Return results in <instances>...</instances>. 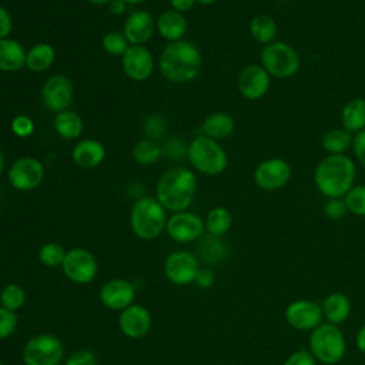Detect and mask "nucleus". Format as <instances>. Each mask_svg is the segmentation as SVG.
<instances>
[{
	"instance_id": "nucleus-1",
	"label": "nucleus",
	"mask_w": 365,
	"mask_h": 365,
	"mask_svg": "<svg viewBox=\"0 0 365 365\" xmlns=\"http://www.w3.org/2000/svg\"><path fill=\"white\" fill-rule=\"evenodd\" d=\"M202 54L200 48L188 40L167 43L158 58L161 76L170 83L184 84L200 76Z\"/></svg>"
},
{
	"instance_id": "nucleus-2",
	"label": "nucleus",
	"mask_w": 365,
	"mask_h": 365,
	"mask_svg": "<svg viewBox=\"0 0 365 365\" xmlns=\"http://www.w3.org/2000/svg\"><path fill=\"white\" fill-rule=\"evenodd\" d=\"M356 165L346 154H328L314 170L317 190L327 198H344L355 185Z\"/></svg>"
},
{
	"instance_id": "nucleus-3",
	"label": "nucleus",
	"mask_w": 365,
	"mask_h": 365,
	"mask_svg": "<svg viewBox=\"0 0 365 365\" xmlns=\"http://www.w3.org/2000/svg\"><path fill=\"white\" fill-rule=\"evenodd\" d=\"M197 187L198 180L191 168L174 167L158 178L155 198L167 211H187L194 201Z\"/></svg>"
},
{
	"instance_id": "nucleus-4",
	"label": "nucleus",
	"mask_w": 365,
	"mask_h": 365,
	"mask_svg": "<svg viewBox=\"0 0 365 365\" xmlns=\"http://www.w3.org/2000/svg\"><path fill=\"white\" fill-rule=\"evenodd\" d=\"M167 210L155 197L138 198L130 211V227L140 240L151 241L158 238L167 225Z\"/></svg>"
},
{
	"instance_id": "nucleus-5",
	"label": "nucleus",
	"mask_w": 365,
	"mask_h": 365,
	"mask_svg": "<svg viewBox=\"0 0 365 365\" xmlns=\"http://www.w3.org/2000/svg\"><path fill=\"white\" fill-rule=\"evenodd\" d=\"M185 157L191 167L204 175H220L228 165V155L224 147L204 134L188 143Z\"/></svg>"
},
{
	"instance_id": "nucleus-6",
	"label": "nucleus",
	"mask_w": 365,
	"mask_h": 365,
	"mask_svg": "<svg viewBox=\"0 0 365 365\" xmlns=\"http://www.w3.org/2000/svg\"><path fill=\"white\" fill-rule=\"evenodd\" d=\"M309 352L317 361L325 365L338 364L346 351L344 332L338 325L322 322L309 334Z\"/></svg>"
},
{
	"instance_id": "nucleus-7",
	"label": "nucleus",
	"mask_w": 365,
	"mask_h": 365,
	"mask_svg": "<svg viewBox=\"0 0 365 365\" xmlns=\"http://www.w3.org/2000/svg\"><path fill=\"white\" fill-rule=\"evenodd\" d=\"M259 64L274 78H289L298 73L301 58L291 44L275 40L261 50Z\"/></svg>"
},
{
	"instance_id": "nucleus-8",
	"label": "nucleus",
	"mask_w": 365,
	"mask_h": 365,
	"mask_svg": "<svg viewBox=\"0 0 365 365\" xmlns=\"http://www.w3.org/2000/svg\"><path fill=\"white\" fill-rule=\"evenodd\" d=\"M64 356V345L57 335L41 332L31 336L23 346L24 365H60Z\"/></svg>"
},
{
	"instance_id": "nucleus-9",
	"label": "nucleus",
	"mask_w": 365,
	"mask_h": 365,
	"mask_svg": "<svg viewBox=\"0 0 365 365\" xmlns=\"http://www.w3.org/2000/svg\"><path fill=\"white\" fill-rule=\"evenodd\" d=\"M61 269L71 282L86 285L96 278L98 262L91 251L81 247H74L67 250Z\"/></svg>"
},
{
	"instance_id": "nucleus-10",
	"label": "nucleus",
	"mask_w": 365,
	"mask_h": 365,
	"mask_svg": "<svg viewBox=\"0 0 365 365\" xmlns=\"http://www.w3.org/2000/svg\"><path fill=\"white\" fill-rule=\"evenodd\" d=\"M46 170L43 163L30 155H24L11 163L7 170L9 184L17 191H33L38 188L44 180Z\"/></svg>"
},
{
	"instance_id": "nucleus-11",
	"label": "nucleus",
	"mask_w": 365,
	"mask_h": 365,
	"mask_svg": "<svg viewBox=\"0 0 365 365\" xmlns=\"http://www.w3.org/2000/svg\"><path fill=\"white\" fill-rule=\"evenodd\" d=\"M74 98V84L66 74H51L41 86V101L51 113L68 110Z\"/></svg>"
},
{
	"instance_id": "nucleus-12",
	"label": "nucleus",
	"mask_w": 365,
	"mask_h": 365,
	"mask_svg": "<svg viewBox=\"0 0 365 365\" xmlns=\"http://www.w3.org/2000/svg\"><path fill=\"white\" fill-rule=\"evenodd\" d=\"M292 175V168L288 161L279 157H272L261 161L254 170V182L262 191H278L284 188Z\"/></svg>"
},
{
	"instance_id": "nucleus-13",
	"label": "nucleus",
	"mask_w": 365,
	"mask_h": 365,
	"mask_svg": "<svg viewBox=\"0 0 365 365\" xmlns=\"http://www.w3.org/2000/svg\"><path fill=\"white\" fill-rule=\"evenodd\" d=\"M198 258L188 251H174L164 261V275L174 285H188L200 272Z\"/></svg>"
},
{
	"instance_id": "nucleus-14",
	"label": "nucleus",
	"mask_w": 365,
	"mask_h": 365,
	"mask_svg": "<svg viewBox=\"0 0 365 365\" xmlns=\"http://www.w3.org/2000/svg\"><path fill=\"white\" fill-rule=\"evenodd\" d=\"M205 225L200 215L191 211L173 212L167 220L165 232L175 242H192L204 235Z\"/></svg>"
},
{
	"instance_id": "nucleus-15",
	"label": "nucleus",
	"mask_w": 365,
	"mask_h": 365,
	"mask_svg": "<svg viewBox=\"0 0 365 365\" xmlns=\"http://www.w3.org/2000/svg\"><path fill=\"white\" fill-rule=\"evenodd\" d=\"M121 67L133 81H145L154 73V56L145 46H130L121 57Z\"/></svg>"
},
{
	"instance_id": "nucleus-16",
	"label": "nucleus",
	"mask_w": 365,
	"mask_h": 365,
	"mask_svg": "<svg viewBox=\"0 0 365 365\" xmlns=\"http://www.w3.org/2000/svg\"><path fill=\"white\" fill-rule=\"evenodd\" d=\"M271 86V76L261 64H250L241 70L237 78V87L240 94L245 100L262 98Z\"/></svg>"
},
{
	"instance_id": "nucleus-17",
	"label": "nucleus",
	"mask_w": 365,
	"mask_h": 365,
	"mask_svg": "<svg viewBox=\"0 0 365 365\" xmlns=\"http://www.w3.org/2000/svg\"><path fill=\"white\" fill-rule=\"evenodd\" d=\"M322 308L314 301L298 299L285 308V321L298 331H312L322 324Z\"/></svg>"
},
{
	"instance_id": "nucleus-18",
	"label": "nucleus",
	"mask_w": 365,
	"mask_h": 365,
	"mask_svg": "<svg viewBox=\"0 0 365 365\" xmlns=\"http://www.w3.org/2000/svg\"><path fill=\"white\" fill-rule=\"evenodd\" d=\"M98 297L106 308L120 312L134 304L135 288L128 279L113 278L101 285Z\"/></svg>"
},
{
	"instance_id": "nucleus-19",
	"label": "nucleus",
	"mask_w": 365,
	"mask_h": 365,
	"mask_svg": "<svg viewBox=\"0 0 365 365\" xmlns=\"http://www.w3.org/2000/svg\"><path fill=\"white\" fill-rule=\"evenodd\" d=\"M118 327L125 336L131 339H140L150 332L153 327V318L145 307L131 304L125 309L120 311Z\"/></svg>"
},
{
	"instance_id": "nucleus-20",
	"label": "nucleus",
	"mask_w": 365,
	"mask_h": 365,
	"mask_svg": "<svg viewBox=\"0 0 365 365\" xmlns=\"http://www.w3.org/2000/svg\"><path fill=\"white\" fill-rule=\"evenodd\" d=\"M155 31L154 17L147 10L133 11L123 24V34L130 46H144Z\"/></svg>"
},
{
	"instance_id": "nucleus-21",
	"label": "nucleus",
	"mask_w": 365,
	"mask_h": 365,
	"mask_svg": "<svg viewBox=\"0 0 365 365\" xmlns=\"http://www.w3.org/2000/svg\"><path fill=\"white\" fill-rule=\"evenodd\" d=\"M71 158L77 167L91 170L98 167L104 161L106 147L98 140L84 138L76 143V145L73 147Z\"/></svg>"
},
{
	"instance_id": "nucleus-22",
	"label": "nucleus",
	"mask_w": 365,
	"mask_h": 365,
	"mask_svg": "<svg viewBox=\"0 0 365 365\" xmlns=\"http://www.w3.org/2000/svg\"><path fill=\"white\" fill-rule=\"evenodd\" d=\"M188 29L187 19L182 13L173 9L163 11L155 20V30L168 43L182 40Z\"/></svg>"
},
{
	"instance_id": "nucleus-23",
	"label": "nucleus",
	"mask_w": 365,
	"mask_h": 365,
	"mask_svg": "<svg viewBox=\"0 0 365 365\" xmlns=\"http://www.w3.org/2000/svg\"><path fill=\"white\" fill-rule=\"evenodd\" d=\"M27 50L14 38L0 40V71L16 73L26 67Z\"/></svg>"
},
{
	"instance_id": "nucleus-24",
	"label": "nucleus",
	"mask_w": 365,
	"mask_h": 365,
	"mask_svg": "<svg viewBox=\"0 0 365 365\" xmlns=\"http://www.w3.org/2000/svg\"><path fill=\"white\" fill-rule=\"evenodd\" d=\"M235 130V121L231 114L224 111H215L208 114L201 124V131L205 137L215 141L230 137Z\"/></svg>"
},
{
	"instance_id": "nucleus-25",
	"label": "nucleus",
	"mask_w": 365,
	"mask_h": 365,
	"mask_svg": "<svg viewBox=\"0 0 365 365\" xmlns=\"http://www.w3.org/2000/svg\"><path fill=\"white\" fill-rule=\"evenodd\" d=\"M321 308L327 322L339 325L345 322L351 314V301L342 292H332L324 299Z\"/></svg>"
},
{
	"instance_id": "nucleus-26",
	"label": "nucleus",
	"mask_w": 365,
	"mask_h": 365,
	"mask_svg": "<svg viewBox=\"0 0 365 365\" xmlns=\"http://www.w3.org/2000/svg\"><path fill=\"white\" fill-rule=\"evenodd\" d=\"M341 124L351 134L365 128V98L354 97L345 103L341 111Z\"/></svg>"
},
{
	"instance_id": "nucleus-27",
	"label": "nucleus",
	"mask_w": 365,
	"mask_h": 365,
	"mask_svg": "<svg viewBox=\"0 0 365 365\" xmlns=\"http://www.w3.org/2000/svg\"><path fill=\"white\" fill-rule=\"evenodd\" d=\"M54 131L64 140H74L83 134L84 121L73 110H64L54 115L53 120Z\"/></svg>"
},
{
	"instance_id": "nucleus-28",
	"label": "nucleus",
	"mask_w": 365,
	"mask_h": 365,
	"mask_svg": "<svg viewBox=\"0 0 365 365\" xmlns=\"http://www.w3.org/2000/svg\"><path fill=\"white\" fill-rule=\"evenodd\" d=\"M56 60V50L48 43H37L27 50L26 67L33 73L48 70Z\"/></svg>"
},
{
	"instance_id": "nucleus-29",
	"label": "nucleus",
	"mask_w": 365,
	"mask_h": 365,
	"mask_svg": "<svg viewBox=\"0 0 365 365\" xmlns=\"http://www.w3.org/2000/svg\"><path fill=\"white\" fill-rule=\"evenodd\" d=\"M205 231L214 237H224L232 227V215L225 207H214L207 212L204 220Z\"/></svg>"
},
{
	"instance_id": "nucleus-30",
	"label": "nucleus",
	"mask_w": 365,
	"mask_h": 365,
	"mask_svg": "<svg viewBox=\"0 0 365 365\" xmlns=\"http://www.w3.org/2000/svg\"><path fill=\"white\" fill-rule=\"evenodd\" d=\"M250 33L252 38L264 46L275 41L278 27L275 20L268 14H257L250 21Z\"/></svg>"
},
{
	"instance_id": "nucleus-31",
	"label": "nucleus",
	"mask_w": 365,
	"mask_h": 365,
	"mask_svg": "<svg viewBox=\"0 0 365 365\" xmlns=\"http://www.w3.org/2000/svg\"><path fill=\"white\" fill-rule=\"evenodd\" d=\"M354 135L342 127L329 128L324 133L321 144L328 154H345L352 147Z\"/></svg>"
},
{
	"instance_id": "nucleus-32",
	"label": "nucleus",
	"mask_w": 365,
	"mask_h": 365,
	"mask_svg": "<svg viewBox=\"0 0 365 365\" xmlns=\"http://www.w3.org/2000/svg\"><path fill=\"white\" fill-rule=\"evenodd\" d=\"M198 252L202 261H205L207 264H218L225 258L227 247L220 237L207 234L200 238Z\"/></svg>"
},
{
	"instance_id": "nucleus-33",
	"label": "nucleus",
	"mask_w": 365,
	"mask_h": 365,
	"mask_svg": "<svg viewBox=\"0 0 365 365\" xmlns=\"http://www.w3.org/2000/svg\"><path fill=\"white\" fill-rule=\"evenodd\" d=\"M131 155L137 164L147 167V165H153L160 160V157L163 155V150L157 143H154L150 138H145L135 143V145L133 147Z\"/></svg>"
},
{
	"instance_id": "nucleus-34",
	"label": "nucleus",
	"mask_w": 365,
	"mask_h": 365,
	"mask_svg": "<svg viewBox=\"0 0 365 365\" xmlns=\"http://www.w3.org/2000/svg\"><path fill=\"white\" fill-rule=\"evenodd\" d=\"M26 302V291L19 284H7L0 291V305L17 312Z\"/></svg>"
},
{
	"instance_id": "nucleus-35",
	"label": "nucleus",
	"mask_w": 365,
	"mask_h": 365,
	"mask_svg": "<svg viewBox=\"0 0 365 365\" xmlns=\"http://www.w3.org/2000/svg\"><path fill=\"white\" fill-rule=\"evenodd\" d=\"M66 252L67 251L64 250V247L61 244L48 241L40 247L38 259L43 265H46L48 268H57V267H61Z\"/></svg>"
},
{
	"instance_id": "nucleus-36",
	"label": "nucleus",
	"mask_w": 365,
	"mask_h": 365,
	"mask_svg": "<svg viewBox=\"0 0 365 365\" xmlns=\"http://www.w3.org/2000/svg\"><path fill=\"white\" fill-rule=\"evenodd\" d=\"M101 46L107 54L114 57H123V54L130 47V43L123 31H108L103 36Z\"/></svg>"
},
{
	"instance_id": "nucleus-37",
	"label": "nucleus",
	"mask_w": 365,
	"mask_h": 365,
	"mask_svg": "<svg viewBox=\"0 0 365 365\" xmlns=\"http://www.w3.org/2000/svg\"><path fill=\"white\" fill-rule=\"evenodd\" d=\"M344 201L348 212L358 217H365V184L354 185L344 195Z\"/></svg>"
},
{
	"instance_id": "nucleus-38",
	"label": "nucleus",
	"mask_w": 365,
	"mask_h": 365,
	"mask_svg": "<svg viewBox=\"0 0 365 365\" xmlns=\"http://www.w3.org/2000/svg\"><path fill=\"white\" fill-rule=\"evenodd\" d=\"M11 133L19 137V138H27L30 135H33L34 130H36V124L31 120V117L26 115V114H19L11 120L10 124Z\"/></svg>"
},
{
	"instance_id": "nucleus-39",
	"label": "nucleus",
	"mask_w": 365,
	"mask_h": 365,
	"mask_svg": "<svg viewBox=\"0 0 365 365\" xmlns=\"http://www.w3.org/2000/svg\"><path fill=\"white\" fill-rule=\"evenodd\" d=\"M17 314L0 305V341L11 336L17 328Z\"/></svg>"
},
{
	"instance_id": "nucleus-40",
	"label": "nucleus",
	"mask_w": 365,
	"mask_h": 365,
	"mask_svg": "<svg viewBox=\"0 0 365 365\" xmlns=\"http://www.w3.org/2000/svg\"><path fill=\"white\" fill-rule=\"evenodd\" d=\"M346 214H348V210L344 198H328L327 202L324 204V215L328 220L338 221V220H342Z\"/></svg>"
},
{
	"instance_id": "nucleus-41",
	"label": "nucleus",
	"mask_w": 365,
	"mask_h": 365,
	"mask_svg": "<svg viewBox=\"0 0 365 365\" xmlns=\"http://www.w3.org/2000/svg\"><path fill=\"white\" fill-rule=\"evenodd\" d=\"M64 365H98L97 355L90 349H80L73 352L66 361Z\"/></svg>"
},
{
	"instance_id": "nucleus-42",
	"label": "nucleus",
	"mask_w": 365,
	"mask_h": 365,
	"mask_svg": "<svg viewBox=\"0 0 365 365\" xmlns=\"http://www.w3.org/2000/svg\"><path fill=\"white\" fill-rule=\"evenodd\" d=\"M282 365H317V359L309 349H298L292 352Z\"/></svg>"
},
{
	"instance_id": "nucleus-43",
	"label": "nucleus",
	"mask_w": 365,
	"mask_h": 365,
	"mask_svg": "<svg viewBox=\"0 0 365 365\" xmlns=\"http://www.w3.org/2000/svg\"><path fill=\"white\" fill-rule=\"evenodd\" d=\"M351 148H352L354 155L358 160V163L365 167V128L361 130L359 133L354 134Z\"/></svg>"
},
{
	"instance_id": "nucleus-44",
	"label": "nucleus",
	"mask_w": 365,
	"mask_h": 365,
	"mask_svg": "<svg viewBox=\"0 0 365 365\" xmlns=\"http://www.w3.org/2000/svg\"><path fill=\"white\" fill-rule=\"evenodd\" d=\"M13 29V19L11 14L6 7L0 4V40L7 38Z\"/></svg>"
},
{
	"instance_id": "nucleus-45",
	"label": "nucleus",
	"mask_w": 365,
	"mask_h": 365,
	"mask_svg": "<svg viewBox=\"0 0 365 365\" xmlns=\"http://www.w3.org/2000/svg\"><path fill=\"white\" fill-rule=\"evenodd\" d=\"M163 124H164L163 118L160 115H157V114H153V115H150L145 120L144 128H145V131H147V134L150 137H153V130H155V135H160L161 130H163Z\"/></svg>"
},
{
	"instance_id": "nucleus-46",
	"label": "nucleus",
	"mask_w": 365,
	"mask_h": 365,
	"mask_svg": "<svg viewBox=\"0 0 365 365\" xmlns=\"http://www.w3.org/2000/svg\"><path fill=\"white\" fill-rule=\"evenodd\" d=\"M214 274L211 269L208 268H202L200 269L197 278H195V284L200 287V288H210L212 284H214Z\"/></svg>"
},
{
	"instance_id": "nucleus-47",
	"label": "nucleus",
	"mask_w": 365,
	"mask_h": 365,
	"mask_svg": "<svg viewBox=\"0 0 365 365\" xmlns=\"http://www.w3.org/2000/svg\"><path fill=\"white\" fill-rule=\"evenodd\" d=\"M195 3H197L195 0H170L171 9L175 11H180V13H185V11L191 10Z\"/></svg>"
},
{
	"instance_id": "nucleus-48",
	"label": "nucleus",
	"mask_w": 365,
	"mask_h": 365,
	"mask_svg": "<svg viewBox=\"0 0 365 365\" xmlns=\"http://www.w3.org/2000/svg\"><path fill=\"white\" fill-rule=\"evenodd\" d=\"M125 9H127V4H125L123 0H111V1L108 3V10H110V13L114 14V16L123 14V13L125 11Z\"/></svg>"
},
{
	"instance_id": "nucleus-49",
	"label": "nucleus",
	"mask_w": 365,
	"mask_h": 365,
	"mask_svg": "<svg viewBox=\"0 0 365 365\" xmlns=\"http://www.w3.org/2000/svg\"><path fill=\"white\" fill-rule=\"evenodd\" d=\"M355 342H356L358 349H359L362 354H365V325H362V327L359 328V331H358V334H356Z\"/></svg>"
},
{
	"instance_id": "nucleus-50",
	"label": "nucleus",
	"mask_w": 365,
	"mask_h": 365,
	"mask_svg": "<svg viewBox=\"0 0 365 365\" xmlns=\"http://www.w3.org/2000/svg\"><path fill=\"white\" fill-rule=\"evenodd\" d=\"M87 3H90V4H93V6H108V3L111 1V0H86Z\"/></svg>"
},
{
	"instance_id": "nucleus-51",
	"label": "nucleus",
	"mask_w": 365,
	"mask_h": 365,
	"mask_svg": "<svg viewBox=\"0 0 365 365\" xmlns=\"http://www.w3.org/2000/svg\"><path fill=\"white\" fill-rule=\"evenodd\" d=\"M3 171H4V154H3V151L0 148V177H1Z\"/></svg>"
},
{
	"instance_id": "nucleus-52",
	"label": "nucleus",
	"mask_w": 365,
	"mask_h": 365,
	"mask_svg": "<svg viewBox=\"0 0 365 365\" xmlns=\"http://www.w3.org/2000/svg\"><path fill=\"white\" fill-rule=\"evenodd\" d=\"M195 1L200 3V4H202V6H211V4L217 3L218 0H195Z\"/></svg>"
},
{
	"instance_id": "nucleus-53",
	"label": "nucleus",
	"mask_w": 365,
	"mask_h": 365,
	"mask_svg": "<svg viewBox=\"0 0 365 365\" xmlns=\"http://www.w3.org/2000/svg\"><path fill=\"white\" fill-rule=\"evenodd\" d=\"M123 1L128 6V4H140V3H144L147 0H123Z\"/></svg>"
},
{
	"instance_id": "nucleus-54",
	"label": "nucleus",
	"mask_w": 365,
	"mask_h": 365,
	"mask_svg": "<svg viewBox=\"0 0 365 365\" xmlns=\"http://www.w3.org/2000/svg\"><path fill=\"white\" fill-rule=\"evenodd\" d=\"M0 365H4V364H3V362H1V361H0Z\"/></svg>"
}]
</instances>
